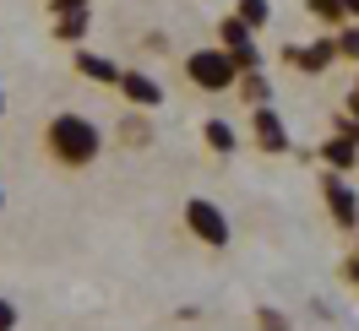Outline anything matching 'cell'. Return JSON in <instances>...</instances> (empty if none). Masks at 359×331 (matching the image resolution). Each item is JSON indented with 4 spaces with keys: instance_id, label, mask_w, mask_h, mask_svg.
Segmentation results:
<instances>
[{
    "instance_id": "obj_17",
    "label": "cell",
    "mask_w": 359,
    "mask_h": 331,
    "mask_svg": "<svg viewBox=\"0 0 359 331\" xmlns=\"http://www.w3.org/2000/svg\"><path fill=\"white\" fill-rule=\"evenodd\" d=\"M343 6V17H359V0H337Z\"/></svg>"
},
{
    "instance_id": "obj_16",
    "label": "cell",
    "mask_w": 359,
    "mask_h": 331,
    "mask_svg": "<svg viewBox=\"0 0 359 331\" xmlns=\"http://www.w3.org/2000/svg\"><path fill=\"white\" fill-rule=\"evenodd\" d=\"M348 283H359V250L348 255Z\"/></svg>"
},
{
    "instance_id": "obj_19",
    "label": "cell",
    "mask_w": 359,
    "mask_h": 331,
    "mask_svg": "<svg viewBox=\"0 0 359 331\" xmlns=\"http://www.w3.org/2000/svg\"><path fill=\"white\" fill-rule=\"evenodd\" d=\"M0 212H6V190H0Z\"/></svg>"
},
{
    "instance_id": "obj_9",
    "label": "cell",
    "mask_w": 359,
    "mask_h": 331,
    "mask_svg": "<svg viewBox=\"0 0 359 331\" xmlns=\"http://www.w3.org/2000/svg\"><path fill=\"white\" fill-rule=\"evenodd\" d=\"M267 17H272L267 0H240V6H234V22L250 27V33H256V27H267Z\"/></svg>"
},
{
    "instance_id": "obj_11",
    "label": "cell",
    "mask_w": 359,
    "mask_h": 331,
    "mask_svg": "<svg viewBox=\"0 0 359 331\" xmlns=\"http://www.w3.org/2000/svg\"><path fill=\"white\" fill-rule=\"evenodd\" d=\"M327 163H332V169H354V163H359V147L337 136V141H327Z\"/></svg>"
},
{
    "instance_id": "obj_12",
    "label": "cell",
    "mask_w": 359,
    "mask_h": 331,
    "mask_svg": "<svg viewBox=\"0 0 359 331\" xmlns=\"http://www.w3.org/2000/svg\"><path fill=\"white\" fill-rule=\"evenodd\" d=\"M207 147H212V153H234V131H229L224 120H207Z\"/></svg>"
},
{
    "instance_id": "obj_2",
    "label": "cell",
    "mask_w": 359,
    "mask_h": 331,
    "mask_svg": "<svg viewBox=\"0 0 359 331\" xmlns=\"http://www.w3.org/2000/svg\"><path fill=\"white\" fill-rule=\"evenodd\" d=\"M185 82L196 92H229L240 82V66H234L218 44H207V49H191V55H185Z\"/></svg>"
},
{
    "instance_id": "obj_4",
    "label": "cell",
    "mask_w": 359,
    "mask_h": 331,
    "mask_svg": "<svg viewBox=\"0 0 359 331\" xmlns=\"http://www.w3.org/2000/svg\"><path fill=\"white\" fill-rule=\"evenodd\" d=\"M114 87L126 92L136 109H158V104H163V87H158L147 71H120V82H114Z\"/></svg>"
},
{
    "instance_id": "obj_3",
    "label": "cell",
    "mask_w": 359,
    "mask_h": 331,
    "mask_svg": "<svg viewBox=\"0 0 359 331\" xmlns=\"http://www.w3.org/2000/svg\"><path fill=\"white\" fill-rule=\"evenodd\" d=\"M180 218H185V234H191V239H202L207 250H224V244L234 239L229 212H224V206H212L207 196H191L185 206H180Z\"/></svg>"
},
{
    "instance_id": "obj_15",
    "label": "cell",
    "mask_w": 359,
    "mask_h": 331,
    "mask_svg": "<svg viewBox=\"0 0 359 331\" xmlns=\"http://www.w3.org/2000/svg\"><path fill=\"white\" fill-rule=\"evenodd\" d=\"M256 321H262V331H289V315H278V309H262Z\"/></svg>"
},
{
    "instance_id": "obj_10",
    "label": "cell",
    "mask_w": 359,
    "mask_h": 331,
    "mask_svg": "<svg viewBox=\"0 0 359 331\" xmlns=\"http://www.w3.org/2000/svg\"><path fill=\"white\" fill-rule=\"evenodd\" d=\"M234 87H240V92L250 98V109H262V104L272 98V87L262 82V71H256V66H250V71H240V82H234Z\"/></svg>"
},
{
    "instance_id": "obj_18",
    "label": "cell",
    "mask_w": 359,
    "mask_h": 331,
    "mask_svg": "<svg viewBox=\"0 0 359 331\" xmlns=\"http://www.w3.org/2000/svg\"><path fill=\"white\" fill-rule=\"evenodd\" d=\"M0 114H6V87H0Z\"/></svg>"
},
{
    "instance_id": "obj_1",
    "label": "cell",
    "mask_w": 359,
    "mask_h": 331,
    "mask_svg": "<svg viewBox=\"0 0 359 331\" xmlns=\"http://www.w3.org/2000/svg\"><path fill=\"white\" fill-rule=\"evenodd\" d=\"M104 153V131L93 125L88 114H49L44 120V157L60 169H93Z\"/></svg>"
},
{
    "instance_id": "obj_8",
    "label": "cell",
    "mask_w": 359,
    "mask_h": 331,
    "mask_svg": "<svg viewBox=\"0 0 359 331\" xmlns=\"http://www.w3.org/2000/svg\"><path fill=\"white\" fill-rule=\"evenodd\" d=\"M332 55H337L332 38H327V44H311V49H289V60L299 71H327V66H332Z\"/></svg>"
},
{
    "instance_id": "obj_5",
    "label": "cell",
    "mask_w": 359,
    "mask_h": 331,
    "mask_svg": "<svg viewBox=\"0 0 359 331\" xmlns=\"http://www.w3.org/2000/svg\"><path fill=\"white\" fill-rule=\"evenodd\" d=\"M250 125H256V141H262L267 153H289V131H283V120L272 114V104L250 109Z\"/></svg>"
},
{
    "instance_id": "obj_14",
    "label": "cell",
    "mask_w": 359,
    "mask_h": 331,
    "mask_svg": "<svg viewBox=\"0 0 359 331\" xmlns=\"http://www.w3.org/2000/svg\"><path fill=\"white\" fill-rule=\"evenodd\" d=\"M17 321H22V315H17V304L0 293V331H17Z\"/></svg>"
},
{
    "instance_id": "obj_13",
    "label": "cell",
    "mask_w": 359,
    "mask_h": 331,
    "mask_svg": "<svg viewBox=\"0 0 359 331\" xmlns=\"http://www.w3.org/2000/svg\"><path fill=\"white\" fill-rule=\"evenodd\" d=\"M311 11L321 17V22H337V17H343V6H337V0H311Z\"/></svg>"
},
{
    "instance_id": "obj_7",
    "label": "cell",
    "mask_w": 359,
    "mask_h": 331,
    "mask_svg": "<svg viewBox=\"0 0 359 331\" xmlns=\"http://www.w3.org/2000/svg\"><path fill=\"white\" fill-rule=\"evenodd\" d=\"M327 206H332V218L343 223V228H354V223H359V196H354V190H348L337 174L327 179Z\"/></svg>"
},
{
    "instance_id": "obj_6",
    "label": "cell",
    "mask_w": 359,
    "mask_h": 331,
    "mask_svg": "<svg viewBox=\"0 0 359 331\" xmlns=\"http://www.w3.org/2000/svg\"><path fill=\"white\" fill-rule=\"evenodd\" d=\"M76 76H88V82H98V87H114V82H120V66H114L109 55L76 49Z\"/></svg>"
}]
</instances>
